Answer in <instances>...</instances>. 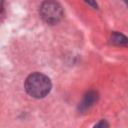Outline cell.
<instances>
[{
	"mask_svg": "<svg viewBox=\"0 0 128 128\" xmlns=\"http://www.w3.org/2000/svg\"><path fill=\"white\" fill-rule=\"evenodd\" d=\"M50 79L42 73H33L25 80L26 92L34 98H43L51 90Z\"/></svg>",
	"mask_w": 128,
	"mask_h": 128,
	"instance_id": "obj_1",
	"label": "cell"
},
{
	"mask_svg": "<svg viewBox=\"0 0 128 128\" xmlns=\"http://www.w3.org/2000/svg\"><path fill=\"white\" fill-rule=\"evenodd\" d=\"M40 16L47 24H56L63 17V9L56 0H45L40 6Z\"/></svg>",
	"mask_w": 128,
	"mask_h": 128,
	"instance_id": "obj_2",
	"label": "cell"
},
{
	"mask_svg": "<svg viewBox=\"0 0 128 128\" xmlns=\"http://www.w3.org/2000/svg\"><path fill=\"white\" fill-rule=\"evenodd\" d=\"M96 101H97V93H95L93 91H90V92H88L84 96L82 102L79 105V108H80V110L85 111L86 109H88L89 107H91Z\"/></svg>",
	"mask_w": 128,
	"mask_h": 128,
	"instance_id": "obj_3",
	"label": "cell"
},
{
	"mask_svg": "<svg viewBox=\"0 0 128 128\" xmlns=\"http://www.w3.org/2000/svg\"><path fill=\"white\" fill-rule=\"evenodd\" d=\"M111 42L115 45H127L128 44V38L121 33L113 32L111 35Z\"/></svg>",
	"mask_w": 128,
	"mask_h": 128,
	"instance_id": "obj_4",
	"label": "cell"
},
{
	"mask_svg": "<svg viewBox=\"0 0 128 128\" xmlns=\"http://www.w3.org/2000/svg\"><path fill=\"white\" fill-rule=\"evenodd\" d=\"M86 3H88L90 6L94 7V8H97V4H96V1L95 0H84Z\"/></svg>",
	"mask_w": 128,
	"mask_h": 128,
	"instance_id": "obj_5",
	"label": "cell"
},
{
	"mask_svg": "<svg viewBox=\"0 0 128 128\" xmlns=\"http://www.w3.org/2000/svg\"><path fill=\"white\" fill-rule=\"evenodd\" d=\"M96 126H107V124H105V123L102 122V123H100V124H97Z\"/></svg>",
	"mask_w": 128,
	"mask_h": 128,
	"instance_id": "obj_6",
	"label": "cell"
},
{
	"mask_svg": "<svg viewBox=\"0 0 128 128\" xmlns=\"http://www.w3.org/2000/svg\"><path fill=\"white\" fill-rule=\"evenodd\" d=\"M124 2H125V3H126V5L128 6V0H124Z\"/></svg>",
	"mask_w": 128,
	"mask_h": 128,
	"instance_id": "obj_7",
	"label": "cell"
}]
</instances>
